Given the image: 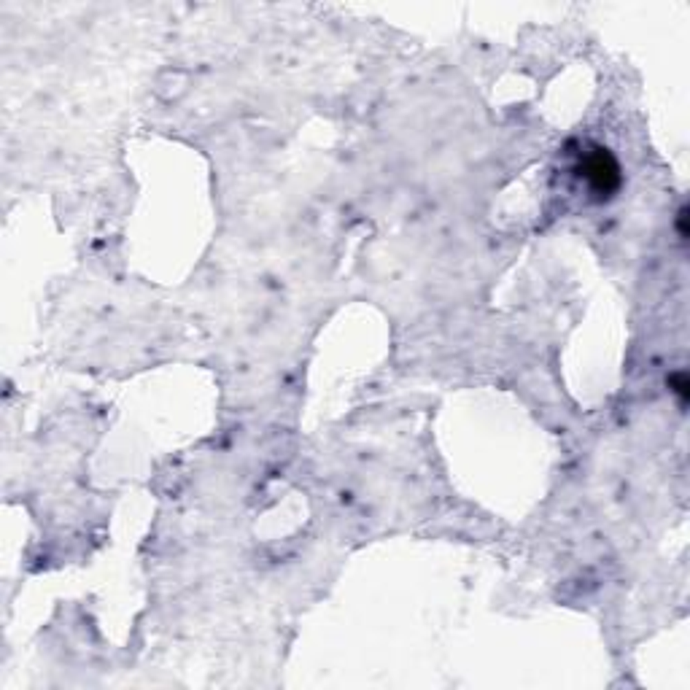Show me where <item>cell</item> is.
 I'll list each match as a JSON object with an SVG mask.
<instances>
[{
  "label": "cell",
  "mask_w": 690,
  "mask_h": 690,
  "mask_svg": "<svg viewBox=\"0 0 690 690\" xmlns=\"http://www.w3.org/2000/svg\"><path fill=\"white\" fill-rule=\"evenodd\" d=\"M577 173H580V178L588 184V189L594 191V197H598V200L615 197V191L623 184L620 165H618L615 154L607 146H588L580 154Z\"/></svg>",
  "instance_id": "1"
},
{
  "label": "cell",
  "mask_w": 690,
  "mask_h": 690,
  "mask_svg": "<svg viewBox=\"0 0 690 690\" xmlns=\"http://www.w3.org/2000/svg\"><path fill=\"white\" fill-rule=\"evenodd\" d=\"M669 391L677 397V402H680V408H685L690 399V383H688V373L685 370H674L671 375H669Z\"/></svg>",
  "instance_id": "2"
},
{
  "label": "cell",
  "mask_w": 690,
  "mask_h": 690,
  "mask_svg": "<svg viewBox=\"0 0 690 690\" xmlns=\"http://www.w3.org/2000/svg\"><path fill=\"white\" fill-rule=\"evenodd\" d=\"M677 235L680 240H688V208L685 205L677 211Z\"/></svg>",
  "instance_id": "3"
}]
</instances>
